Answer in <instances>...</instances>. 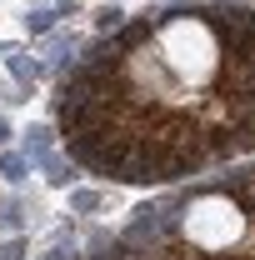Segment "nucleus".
Returning a JSON list of instances; mask_svg holds the SVG:
<instances>
[{
    "instance_id": "nucleus-1",
    "label": "nucleus",
    "mask_w": 255,
    "mask_h": 260,
    "mask_svg": "<svg viewBox=\"0 0 255 260\" xmlns=\"http://www.w3.org/2000/svg\"><path fill=\"white\" fill-rule=\"evenodd\" d=\"M175 235L190 245L195 255H230V250L245 245L250 215H245V205H240L235 190H195L190 200H180Z\"/></svg>"
},
{
    "instance_id": "nucleus-2",
    "label": "nucleus",
    "mask_w": 255,
    "mask_h": 260,
    "mask_svg": "<svg viewBox=\"0 0 255 260\" xmlns=\"http://www.w3.org/2000/svg\"><path fill=\"white\" fill-rule=\"evenodd\" d=\"M240 195L250 200V210H255V170H250V175H245V180H240Z\"/></svg>"
}]
</instances>
